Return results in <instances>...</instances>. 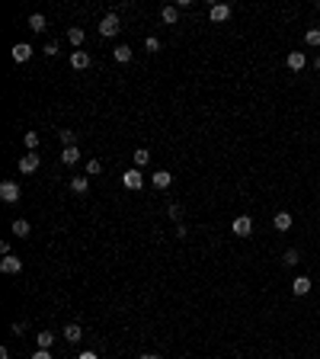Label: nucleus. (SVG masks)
Segmentation results:
<instances>
[{
    "mask_svg": "<svg viewBox=\"0 0 320 359\" xmlns=\"http://www.w3.org/2000/svg\"><path fill=\"white\" fill-rule=\"evenodd\" d=\"M138 359H160L157 353H144V356H138Z\"/></svg>",
    "mask_w": 320,
    "mask_h": 359,
    "instance_id": "nucleus-36",
    "label": "nucleus"
},
{
    "mask_svg": "<svg viewBox=\"0 0 320 359\" xmlns=\"http://www.w3.org/2000/svg\"><path fill=\"white\" fill-rule=\"evenodd\" d=\"M61 333H64V340H67V343H80V337H84V330H80V324H67Z\"/></svg>",
    "mask_w": 320,
    "mask_h": 359,
    "instance_id": "nucleus-17",
    "label": "nucleus"
},
{
    "mask_svg": "<svg viewBox=\"0 0 320 359\" xmlns=\"http://www.w3.org/2000/svg\"><path fill=\"white\" fill-rule=\"evenodd\" d=\"M77 161H80V151H77V148H64V151H61V164L70 167V164H77Z\"/></svg>",
    "mask_w": 320,
    "mask_h": 359,
    "instance_id": "nucleus-24",
    "label": "nucleus"
},
{
    "mask_svg": "<svg viewBox=\"0 0 320 359\" xmlns=\"http://www.w3.org/2000/svg\"><path fill=\"white\" fill-rule=\"evenodd\" d=\"M77 359H100V356H96V353H93V350H87V353H80Z\"/></svg>",
    "mask_w": 320,
    "mask_h": 359,
    "instance_id": "nucleus-34",
    "label": "nucleus"
},
{
    "mask_svg": "<svg viewBox=\"0 0 320 359\" xmlns=\"http://www.w3.org/2000/svg\"><path fill=\"white\" fill-rule=\"evenodd\" d=\"M87 173H90V176H100V173H103V164H100L96 158H93V161H87Z\"/></svg>",
    "mask_w": 320,
    "mask_h": 359,
    "instance_id": "nucleus-29",
    "label": "nucleus"
},
{
    "mask_svg": "<svg viewBox=\"0 0 320 359\" xmlns=\"http://www.w3.org/2000/svg\"><path fill=\"white\" fill-rule=\"evenodd\" d=\"M10 231H13L16 237H29V234H32V228H29V221H26V218H16L13 225H10Z\"/></svg>",
    "mask_w": 320,
    "mask_h": 359,
    "instance_id": "nucleus-16",
    "label": "nucleus"
},
{
    "mask_svg": "<svg viewBox=\"0 0 320 359\" xmlns=\"http://www.w3.org/2000/svg\"><path fill=\"white\" fill-rule=\"evenodd\" d=\"M122 186H125V189H141V186H144V176H141L138 167H132V170L122 173Z\"/></svg>",
    "mask_w": 320,
    "mask_h": 359,
    "instance_id": "nucleus-4",
    "label": "nucleus"
},
{
    "mask_svg": "<svg viewBox=\"0 0 320 359\" xmlns=\"http://www.w3.org/2000/svg\"><path fill=\"white\" fill-rule=\"evenodd\" d=\"M112 58H115L118 64H128V61H132V49H128V45H115V49H112Z\"/></svg>",
    "mask_w": 320,
    "mask_h": 359,
    "instance_id": "nucleus-18",
    "label": "nucleus"
},
{
    "mask_svg": "<svg viewBox=\"0 0 320 359\" xmlns=\"http://www.w3.org/2000/svg\"><path fill=\"white\" fill-rule=\"evenodd\" d=\"M0 359H10V350H7V346H0Z\"/></svg>",
    "mask_w": 320,
    "mask_h": 359,
    "instance_id": "nucleus-35",
    "label": "nucleus"
},
{
    "mask_svg": "<svg viewBox=\"0 0 320 359\" xmlns=\"http://www.w3.org/2000/svg\"><path fill=\"white\" fill-rule=\"evenodd\" d=\"M304 42L311 45V49H317L320 45V29H307V35H304Z\"/></svg>",
    "mask_w": 320,
    "mask_h": 359,
    "instance_id": "nucleus-28",
    "label": "nucleus"
},
{
    "mask_svg": "<svg viewBox=\"0 0 320 359\" xmlns=\"http://www.w3.org/2000/svg\"><path fill=\"white\" fill-rule=\"evenodd\" d=\"M10 55H13V61H16V64H22V61H29V58H32V45H29V42H16Z\"/></svg>",
    "mask_w": 320,
    "mask_h": 359,
    "instance_id": "nucleus-7",
    "label": "nucleus"
},
{
    "mask_svg": "<svg viewBox=\"0 0 320 359\" xmlns=\"http://www.w3.org/2000/svg\"><path fill=\"white\" fill-rule=\"evenodd\" d=\"M19 183L16 180H4V183H0V199L7 202V206H13V202H19Z\"/></svg>",
    "mask_w": 320,
    "mask_h": 359,
    "instance_id": "nucleus-1",
    "label": "nucleus"
},
{
    "mask_svg": "<svg viewBox=\"0 0 320 359\" xmlns=\"http://www.w3.org/2000/svg\"><path fill=\"white\" fill-rule=\"evenodd\" d=\"M32 359H55V356H52L48 350H35V353H32Z\"/></svg>",
    "mask_w": 320,
    "mask_h": 359,
    "instance_id": "nucleus-31",
    "label": "nucleus"
},
{
    "mask_svg": "<svg viewBox=\"0 0 320 359\" xmlns=\"http://www.w3.org/2000/svg\"><path fill=\"white\" fill-rule=\"evenodd\" d=\"M45 26H48V23H45L42 13H32V16H29V29H32V32H45Z\"/></svg>",
    "mask_w": 320,
    "mask_h": 359,
    "instance_id": "nucleus-23",
    "label": "nucleus"
},
{
    "mask_svg": "<svg viewBox=\"0 0 320 359\" xmlns=\"http://www.w3.org/2000/svg\"><path fill=\"white\" fill-rule=\"evenodd\" d=\"M298 260H301V254L294 247H288L285 250V257H282V263H285V266H298Z\"/></svg>",
    "mask_w": 320,
    "mask_h": 359,
    "instance_id": "nucleus-25",
    "label": "nucleus"
},
{
    "mask_svg": "<svg viewBox=\"0 0 320 359\" xmlns=\"http://www.w3.org/2000/svg\"><path fill=\"white\" fill-rule=\"evenodd\" d=\"M186 234H189V228H186V225L180 221V225H176V237H186Z\"/></svg>",
    "mask_w": 320,
    "mask_h": 359,
    "instance_id": "nucleus-33",
    "label": "nucleus"
},
{
    "mask_svg": "<svg viewBox=\"0 0 320 359\" xmlns=\"http://www.w3.org/2000/svg\"><path fill=\"white\" fill-rule=\"evenodd\" d=\"M231 231H234L237 237H250V234H253V218H250V215H237L234 225H231Z\"/></svg>",
    "mask_w": 320,
    "mask_h": 359,
    "instance_id": "nucleus-2",
    "label": "nucleus"
},
{
    "mask_svg": "<svg viewBox=\"0 0 320 359\" xmlns=\"http://www.w3.org/2000/svg\"><path fill=\"white\" fill-rule=\"evenodd\" d=\"M317 13H320V4H317Z\"/></svg>",
    "mask_w": 320,
    "mask_h": 359,
    "instance_id": "nucleus-38",
    "label": "nucleus"
},
{
    "mask_svg": "<svg viewBox=\"0 0 320 359\" xmlns=\"http://www.w3.org/2000/svg\"><path fill=\"white\" fill-rule=\"evenodd\" d=\"M87 189H90V180H87V176H74V180H70V193L84 196Z\"/></svg>",
    "mask_w": 320,
    "mask_h": 359,
    "instance_id": "nucleus-19",
    "label": "nucleus"
},
{
    "mask_svg": "<svg viewBox=\"0 0 320 359\" xmlns=\"http://www.w3.org/2000/svg\"><path fill=\"white\" fill-rule=\"evenodd\" d=\"M144 52H147V55L160 52V39H157V35H147V39H144Z\"/></svg>",
    "mask_w": 320,
    "mask_h": 359,
    "instance_id": "nucleus-26",
    "label": "nucleus"
},
{
    "mask_svg": "<svg viewBox=\"0 0 320 359\" xmlns=\"http://www.w3.org/2000/svg\"><path fill=\"white\" fill-rule=\"evenodd\" d=\"M45 55H48V58L58 55V42H48V45H45Z\"/></svg>",
    "mask_w": 320,
    "mask_h": 359,
    "instance_id": "nucleus-32",
    "label": "nucleus"
},
{
    "mask_svg": "<svg viewBox=\"0 0 320 359\" xmlns=\"http://www.w3.org/2000/svg\"><path fill=\"white\" fill-rule=\"evenodd\" d=\"M0 273H7V276H16V273H22V260L13 257V254L4 257V260H0Z\"/></svg>",
    "mask_w": 320,
    "mask_h": 359,
    "instance_id": "nucleus-5",
    "label": "nucleus"
},
{
    "mask_svg": "<svg viewBox=\"0 0 320 359\" xmlns=\"http://www.w3.org/2000/svg\"><path fill=\"white\" fill-rule=\"evenodd\" d=\"M39 170V154H22L19 158V173H35Z\"/></svg>",
    "mask_w": 320,
    "mask_h": 359,
    "instance_id": "nucleus-9",
    "label": "nucleus"
},
{
    "mask_svg": "<svg viewBox=\"0 0 320 359\" xmlns=\"http://www.w3.org/2000/svg\"><path fill=\"white\" fill-rule=\"evenodd\" d=\"M22 141H26L29 151H35V148H39V131H26V135H22Z\"/></svg>",
    "mask_w": 320,
    "mask_h": 359,
    "instance_id": "nucleus-27",
    "label": "nucleus"
},
{
    "mask_svg": "<svg viewBox=\"0 0 320 359\" xmlns=\"http://www.w3.org/2000/svg\"><path fill=\"white\" fill-rule=\"evenodd\" d=\"M132 161H135V167L141 170V167H147V161H151V151H147V148H138V151L132 154Z\"/></svg>",
    "mask_w": 320,
    "mask_h": 359,
    "instance_id": "nucleus-22",
    "label": "nucleus"
},
{
    "mask_svg": "<svg viewBox=\"0 0 320 359\" xmlns=\"http://www.w3.org/2000/svg\"><path fill=\"white\" fill-rule=\"evenodd\" d=\"M118 26H122V23H118V13H106V16L100 19V35L112 39V35L118 32Z\"/></svg>",
    "mask_w": 320,
    "mask_h": 359,
    "instance_id": "nucleus-3",
    "label": "nucleus"
},
{
    "mask_svg": "<svg viewBox=\"0 0 320 359\" xmlns=\"http://www.w3.org/2000/svg\"><path fill=\"white\" fill-rule=\"evenodd\" d=\"M70 68L87 71V68H90V55H87V52H70Z\"/></svg>",
    "mask_w": 320,
    "mask_h": 359,
    "instance_id": "nucleus-13",
    "label": "nucleus"
},
{
    "mask_svg": "<svg viewBox=\"0 0 320 359\" xmlns=\"http://www.w3.org/2000/svg\"><path fill=\"white\" fill-rule=\"evenodd\" d=\"M67 42L74 45V49H80V45H84V29H80V26H70V29H67Z\"/></svg>",
    "mask_w": 320,
    "mask_h": 359,
    "instance_id": "nucleus-21",
    "label": "nucleus"
},
{
    "mask_svg": "<svg viewBox=\"0 0 320 359\" xmlns=\"http://www.w3.org/2000/svg\"><path fill=\"white\" fill-rule=\"evenodd\" d=\"M58 138H61L64 148H77V131L74 128H58Z\"/></svg>",
    "mask_w": 320,
    "mask_h": 359,
    "instance_id": "nucleus-14",
    "label": "nucleus"
},
{
    "mask_svg": "<svg viewBox=\"0 0 320 359\" xmlns=\"http://www.w3.org/2000/svg\"><path fill=\"white\" fill-rule=\"evenodd\" d=\"M314 68H317V71H320V55H317V58H314Z\"/></svg>",
    "mask_w": 320,
    "mask_h": 359,
    "instance_id": "nucleus-37",
    "label": "nucleus"
},
{
    "mask_svg": "<svg viewBox=\"0 0 320 359\" xmlns=\"http://www.w3.org/2000/svg\"><path fill=\"white\" fill-rule=\"evenodd\" d=\"M167 215H170V218H173L176 225H180V218H183V209H180V206H167Z\"/></svg>",
    "mask_w": 320,
    "mask_h": 359,
    "instance_id": "nucleus-30",
    "label": "nucleus"
},
{
    "mask_svg": "<svg viewBox=\"0 0 320 359\" xmlns=\"http://www.w3.org/2000/svg\"><path fill=\"white\" fill-rule=\"evenodd\" d=\"M208 16H211V23H228L231 19V4H215L208 10Z\"/></svg>",
    "mask_w": 320,
    "mask_h": 359,
    "instance_id": "nucleus-6",
    "label": "nucleus"
},
{
    "mask_svg": "<svg viewBox=\"0 0 320 359\" xmlns=\"http://www.w3.org/2000/svg\"><path fill=\"white\" fill-rule=\"evenodd\" d=\"M160 19L167 23V26H176V19H180V7H173V4H167L160 10Z\"/></svg>",
    "mask_w": 320,
    "mask_h": 359,
    "instance_id": "nucleus-12",
    "label": "nucleus"
},
{
    "mask_svg": "<svg viewBox=\"0 0 320 359\" xmlns=\"http://www.w3.org/2000/svg\"><path fill=\"white\" fill-rule=\"evenodd\" d=\"M272 225H276V231H291V215L288 212H276Z\"/></svg>",
    "mask_w": 320,
    "mask_h": 359,
    "instance_id": "nucleus-15",
    "label": "nucleus"
},
{
    "mask_svg": "<svg viewBox=\"0 0 320 359\" xmlns=\"http://www.w3.org/2000/svg\"><path fill=\"white\" fill-rule=\"evenodd\" d=\"M311 285H314V282L307 279V276H294V279H291V292L301 298V295H307V292H311Z\"/></svg>",
    "mask_w": 320,
    "mask_h": 359,
    "instance_id": "nucleus-11",
    "label": "nucleus"
},
{
    "mask_svg": "<svg viewBox=\"0 0 320 359\" xmlns=\"http://www.w3.org/2000/svg\"><path fill=\"white\" fill-rule=\"evenodd\" d=\"M151 183H154V189H170L173 186V173L170 170H157L151 176Z\"/></svg>",
    "mask_w": 320,
    "mask_h": 359,
    "instance_id": "nucleus-8",
    "label": "nucleus"
},
{
    "mask_svg": "<svg viewBox=\"0 0 320 359\" xmlns=\"http://www.w3.org/2000/svg\"><path fill=\"white\" fill-rule=\"evenodd\" d=\"M285 64H288L291 71H304V68H307V55H304V52H288Z\"/></svg>",
    "mask_w": 320,
    "mask_h": 359,
    "instance_id": "nucleus-10",
    "label": "nucleus"
},
{
    "mask_svg": "<svg viewBox=\"0 0 320 359\" xmlns=\"http://www.w3.org/2000/svg\"><path fill=\"white\" fill-rule=\"evenodd\" d=\"M35 343H39V350H52V343H55V333H52V330H42V333H35Z\"/></svg>",
    "mask_w": 320,
    "mask_h": 359,
    "instance_id": "nucleus-20",
    "label": "nucleus"
}]
</instances>
